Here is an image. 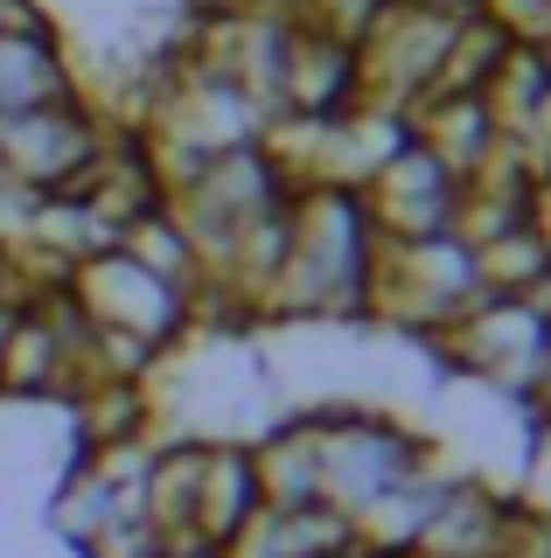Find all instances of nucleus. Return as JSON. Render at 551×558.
I'll return each instance as SVG.
<instances>
[{
    "label": "nucleus",
    "instance_id": "15",
    "mask_svg": "<svg viewBox=\"0 0 551 558\" xmlns=\"http://www.w3.org/2000/svg\"><path fill=\"white\" fill-rule=\"evenodd\" d=\"M8 322H14V301H8V307H0V349H8Z\"/></svg>",
    "mask_w": 551,
    "mask_h": 558
},
{
    "label": "nucleus",
    "instance_id": "12",
    "mask_svg": "<svg viewBox=\"0 0 551 558\" xmlns=\"http://www.w3.org/2000/svg\"><path fill=\"white\" fill-rule=\"evenodd\" d=\"M530 223H538V238L551 244V174H538V189H530Z\"/></svg>",
    "mask_w": 551,
    "mask_h": 558
},
{
    "label": "nucleus",
    "instance_id": "2",
    "mask_svg": "<svg viewBox=\"0 0 551 558\" xmlns=\"http://www.w3.org/2000/svg\"><path fill=\"white\" fill-rule=\"evenodd\" d=\"M475 301H481V272H475V244L461 231L405 238V244H384V252H377L370 328H384V336L426 349L433 336H446Z\"/></svg>",
    "mask_w": 551,
    "mask_h": 558
},
{
    "label": "nucleus",
    "instance_id": "3",
    "mask_svg": "<svg viewBox=\"0 0 551 558\" xmlns=\"http://www.w3.org/2000/svg\"><path fill=\"white\" fill-rule=\"evenodd\" d=\"M63 287H71L77 314L91 322V336L126 342L154 363H168L196 336V293L175 287V279H161L154 266H140V258L119 252V244L98 252V258H84V266H71Z\"/></svg>",
    "mask_w": 551,
    "mask_h": 558
},
{
    "label": "nucleus",
    "instance_id": "9",
    "mask_svg": "<svg viewBox=\"0 0 551 558\" xmlns=\"http://www.w3.org/2000/svg\"><path fill=\"white\" fill-rule=\"evenodd\" d=\"M119 252H133L140 266H154L161 279H175V287H188L196 293L203 287V258H196V244H188V231H182V217L175 209H147L140 223H126V238H119Z\"/></svg>",
    "mask_w": 551,
    "mask_h": 558
},
{
    "label": "nucleus",
    "instance_id": "8",
    "mask_svg": "<svg viewBox=\"0 0 551 558\" xmlns=\"http://www.w3.org/2000/svg\"><path fill=\"white\" fill-rule=\"evenodd\" d=\"M342 545H356V523L335 502H294V510L266 502L223 558H335Z\"/></svg>",
    "mask_w": 551,
    "mask_h": 558
},
{
    "label": "nucleus",
    "instance_id": "4",
    "mask_svg": "<svg viewBox=\"0 0 551 558\" xmlns=\"http://www.w3.org/2000/svg\"><path fill=\"white\" fill-rule=\"evenodd\" d=\"M112 119L91 98H63V105H36V112H8L0 119V168L14 182H28L36 196H63L77 189L91 161L106 154Z\"/></svg>",
    "mask_w": 551,
    "mask_h": 558
},
{
    "label": "nucleus",
    "instance_id": "10",
    "mask_svg": "<svg viewBox=\"0 0 551 558\" xmlns=\"http://www.w3.org/2000/svg\"><path fill=\"white\" fill-rule=\"evenodd\" d=\"M42 28H63L49 0H0V35H42Z\"/></svg>",
    "mask_w": 551,
    "mask_h": 558
},
{
    "label": "nucleus",
    "instance_id": "5",
    "mask_svg": "<svg viewBox=\"0 0 551 558\" xmlns=\"http://www.w3.org/2000/svg\"><path fill=\"white\" fill-rule=\"evenodd\" d=\"M461 189H468V182H461L440 154H426L419 140H405V147L364 182V203H370L377 238H384V244H405V238L454 231V223H461Z\"/></svg>",
    "mask_w": 551,
    "mask_h": 558
},
{
    "label": "nucleus",
    "instance_id": "7",
    "mask_svg": "<svg viewBox=\"0 0 551 558\" xmlns=\"http://www.w3.org/2000/svg\"><path fill=\"white\" fill-rule=\"evenodd\" d=\"M63 98H91L84 92V63H77L71 28L0 35V119L36 112V105H63Z\"/></svg>",
    "mask_w": 551,
    "mask_h": 558
},
{
    "label": "nucleus",
    "instance_id": "13",
    "mask_svg": "<svg viewBox=\"0 0 551 558\" xmlns=\"http://www.w3.org/2000/svg\"><path fill=\"white\" fill-rule=\"evenodd\" d=\"M147 558H210V551H182V545H154Z\"/></svg>",
    "mask_w": 551,
    "mask_h": 558
},
{
    "label": "nucleus",
    "instance_id": "11",
    "mask_svg": "<svg viewBox=\"0 0 551 558\" xmlns=\"http://www.w3.org/2000/svg\"><path fill=\"white\" fill-rule=\"evenodd\" d=\"M22 293H28V272H22V252H14V244H8V238H0V307H8V301H22Z\"/></svg>",
    "mask_w": 551,
    "mask_h": 558
},
{
    "label": "nucleus",
    "instance_id": "1",
    "mask_svg": "<svg viewBox=\"0 0 551 558\" xmlns=\"http://www.w3.org/2000/svg\"><path fill=\"white\" fill-rule=\"evenodd\" d=\"M307 418L321 440V502H335L350 523L391 488L433 475L446 461L440 433L412 426L405 412L377 405V398H307Z\"/></svg>",
    "mask_w": 551,
    "mask_h": 558
},
{
    "label": "nucleus",
    "instance_id": "14",
    "mask_svg": "<svg viewBox=\"0 0 551 558\" xmlns=\"http://www.w3.org/2000/svg\"><path fill=\"white\" fill-rule=\"evenodd\" d=\"M335 558H384V551H370V545H364V537H356V545H342Z\"/></svg>",
    "mask_w": 551,
    "mask_h": 558
},
{
    "label": "nucleus",
    "instance_id": "6",
    "mask_svg": "<svg viewBox=\"0 0 551 558\" xmlns=\"http://www.w3.org/2000/svg\"><path fill=\"white\" fill-rule=\"evenodd\" d=\"M266 510V488H258V461L245 433H210L203 440V475H196V510H188V537L210 558L231 551V537Z\"/></svg>",
    "mask_w": 551,
    "mask_h": 558
}]
</instances>
